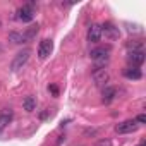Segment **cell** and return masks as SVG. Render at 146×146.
<instances>
[{"instance_id": "obj_1", "label": "cell", "mask_w": 146, "mask_h": 146, "mask_svg": "<svg viewBox=\"0 0 146 146\" xmlns=\"http://www.w3.org/2000/svg\"><path fill=\"white\" fill-rule=\"evenodd\" d=\"M110 50H112L110 45H107V46H98V48L91 50L90 57L95 60V70H98V69H105V65H107L108 60H110V57H108Z\"/></svg>"}, {"instance_id": "obj_2", "label": "cell", "mask_w": 146, "mask_h": 146, "mask_svg": "<svg viewBox=\"0 0 146 146\" xmlns=\"http://www.w3.org/2000/svg\"><path fill=\"white\" fill-rule=\"evenodd\" d=\"M29 55H31V50H29V48L19 52V53L14 57V60L11 62V70L16 72V70H19V69H23V67L26 65V62L29 60Z\"/></svg>"}, {"instance_id": "obj_3", "label": "cell", "mask_w": 146, "mask_h": 146, "mask_svg": "<svg viewBox=\"0 0 146 146\" xmlns=\"http://www.w3.org/2000/svg\"><path fill=\"white\" fill-rule=\"evenodd\" d=\"M35 14H36L35 4H26V5H23V7L17 11V19L23 21V23H31V21L35 19Z\"/></svg>"}, {"instance_id": "obj_4", "label": "cell", "mask_w": 146, "mask_h": 146, "mask_svg": "<svg viewBox=\"0 0 146 146\" xmlns=\"http://www.w3.org/2000/svg\"><path fill=\"white\" fill-rule=\"evenodd\" d=\"M100 29H102V35H105V38H108V40H117V38L120 36L119 28H117L115 24H112V23H105V24H102Z\"/></svg>"}, {"instance_id": "obj_5", "label": "cell", "mask_w": 146, "mask_h": 146, "mask_svg": "<svg viewBox=\"0 0 146 146\" xmlns=\"http://www.w3.org/2000/svg\"><path fill=\"white\" fill-rule=\"evenodd\" d=\"M137 127L139 125H137L136 120H124V122H120V124L115 125V131L119 134H129V132H134Z\"/></svg>"}, {"instance_id": "obj_6", "label": "cell", "mask_w": 146, "mask_h": 146, "mask_svg": "<svg viewBox=\"0 0 146 146\" xmlns=\"http://www.w3.org/2000/svg\"><path fill=\"white\" fill-rule=\"evenodd\" d=\"M110 79V74L107 72V69H98V70H93V81L96 86H103L105 83H108Z\"/></svg>"}, {"instance_id": "obj_7", "label": "cell", "mask_w": 146, "mask_h": 146, "mask_svg": "<svg viewBox=\"0 0 146 146\" xmlns=\"http://www.w3.org/2000/svg\"><path fill=\"white\" fill-rule=\"evenodd\" d=\"M52 50H53L52 40H43V41L40 43V46H38V57H40V58H46V57L52 53Z\"/></svg>"}, {"instance_id": "obj_8", "label": "cell", "mask_w": 146, "mask_h": 146, "mask_svg": "<svg viewBox=\"0 0 146 146\" xmlns=\"http://www.w3.org/2000/svg\"><path fill=\"white\" fill-rule=\"evenodd\" d=\"M127 60H129V64H132V67H139V65L144 62V52H143V50H137V52H129Z\"/></svg>"}, {"instance_id": "obj_9", "label": "cell", "mask_w": 146, "mask_h": 146, "mask_svg": "<svg viewBox=\"0 0 146 146\" xmlns=\"http://www.w3.org/2000/svg\"><path fill=\"white\" fill-rule=\"evenodd\" d=\"M100 38H102L100 24H91V26H90V29H88V41L96 43V41H100Z\"/></svg>"}, {"instance_id": "obj_10", "label": "cell", "mask_w": 146, "mask_h": 146, "mask_svg": "<svg viewBox=\"0 0 146 146\" xmlns=\"http://www.w3.org/2000/svg\"><path fill=\"white\" fill-rule=\"evenodd\" d=\"M38 31H40V26L38 24H33V26H29L24 33H21L23 35V43H29L36 35H38Z\"/></svg>"}, {"instance_id": "obj_11", "label": "cell", "mask_w": 146, "mask_h": 146, "mask_svg": "<svg viewBox=\"0 0 146 146\" xmlns=\"http://www.w3.org/2000/svg\"><path fill=\"white\" fill-rule=\"evenodd\" d=\"M12 110L11 108H4L2 112H0V131H2L4 127H7V124L12 120Z\"/></svg>"}, {"instance_id": "obj_12", "label": "cell", "mask_w": 146, "mask_h": 146, "mask_svg": "<svg viewBox=\"0 0 146 146\" xmlns=\"http://www.w3.org/2000/svg\"><path fill=\"white\" fill-rule=\"evenodd\" d=\"M115 95H117L115 88L107 86V88L103 90V93H102V102H103V103H112V102L115 100Z\"/></svg>"}, {"instance_id": "obj_13", "label": "cell", "mask_w": 146, "mask_h": 146, "mask_svg": "<svg viewBox=\"0 0 146 146\" xmlns=\"http://www.w3.org/2000/svg\"><path fill=\"white\" fill-rule=\"evenodd\" d=\"M124 76L127 79H141L143 78V72L137 67H127V69H124Z\"/></svg>"}, {"instance_id": "obj_14", "label": "cell", "mask_w": 146, "mask_h": 146, "mask_svg": "<svg viewBox=\"0 0 146 146\" xmlns=\"http://www.w3.org/2000/svg\"><path fill=\"white\" fill-rule=\"evenodd\" d=\"M23 107H24L26 112H33L36 108V98L35 96H26L24 102H23Z\"/></svg>"}, {"instance_id": "obj_15", "label": "cell", "mask_w": 146, "mask_h": 146, "mask_svg": "<svg viewBox=\"0 0 146 146\" xmlns=\"http://www.w3.org/2000/svg\"><path fill=\"white\" fill-rule=\"evenodd\" d=\"M127 48H129L131 52L143 50V41H139V40H132V41H129V43H127Z\"/></svg>"}, {"instance_id": "obj_16", "label": "cell", "mask_w": 146, "mask_h": 146, "mask_svg": "<svg viewBox=\"0 0 146 146\" xmlns=\"http://www.w3.org/2000/svg\"><path fill=\"white\" fill-rule=\"evenodd\" d=\"M9 41H12L14 45H19V43H23V35L21 33H11L9 35Z\"/></svg>"}, {"instance_id": "obj_17", "label": "cell", "mask_w": 146, "mask_h": 146, "mask_svg": "<svg viewBox=\"0 0 146 146\" xmlns=\"http://www.w3.org/2000/svg\"><path fill=\"white\" fill-rule=\"evenodd\" d=\"M136 122H137V125H139V124H144V122H146V115H144V113H139V115L136 117Z\"/></svg>"}, {"instance_id": "obj_18", "label": "cell", "mask_w": 146, "mask_h": 146, "mask_svg": "<svg viewBox=\"0 0 146 146\" xmlns=\"http://www.w3.org/2000/svg\"><path fill=\"white\" fill-rule=\"evenodd\" d=\"M96 146H112V143H110L108 139H102V141H100Z\"/></svg>"}, {"instance_id": "obj_19", "label": "cell", "mask_w": 146, "mask_h": 146, "mask_svg": "<svg viewBox=\"0 0 146 146\" xmlns=\"http://www.w3.org/2000/svg\"><path fill=\"white\" fill-rule=\"evenodd\" d=\"M50 91L53 93V96H58V88H57V86H53V84H52V86H50Z\"/></svg>"}, {"instance_id": "obj_20", "label": "cell", "mask_w": 146, "mask_h": 146, "mask_svg": "<svg viewBox=\"0 0 146 146\" xmlns=\"http://www.w3.org/2000/svg\"><path fill=\"white\" fill-rule=\"evenodd\" d=\"M139 146H146V143H144V141H141V143H139Z\"/></svg>"}, {"instance_id": "obj_21", "label": "cell", "mask_w": 146, "mask_h": 146, "mask_svg": "<svg viewBox=\"0 0 146 146\" xmlns=\"http://www.w3.org/2000/svg\"><path fill=\"white\" fill-rule=\"evenodd\" d=\"M2 52H4V48H2V46H0V53H2Z\"/></svg>"}]
</instances>
